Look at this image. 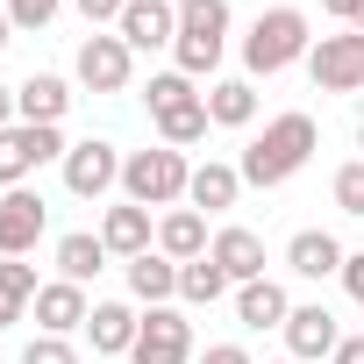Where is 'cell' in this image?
<instances>
[{
  "label": "cell",
  "instance_id": "cell-1",
  "mask_svg": "<svg viewBox=\"0 0 364 364\" xmlns=\"http://www.w3.org/2000/svg\"><path fill=\"white\" fill-rule=\"evenodd\" d=\"M314 150H321L314 114L286 107V114H272V122H264V136H250V143H243L236 171H243V186H286V178H293V171H300Z\"/></svg>",
  "mask_w": 364,
  "mask_h": 364
},
{
  "label": "cell",
  "instance_id": "cell-2",
  "mask_svg": "<svg viewBox=\"0 0 364 364\" xmlns=\"http://www.w3.org/2000/svg\"><path fill=\"white\" fill-rule=\"evenodd\" d=\"M307 50H314V22L300 8H264L243 29V72L250 79H279V72L307 65Z\"/></svg>",
  "mask_w": 364,
  "mask_h": 364
},
{
  "label": "cell",
  "instance_id": "cell-3",
  "mask_svg": "<svg viewBox=\"0 0 364 364\" xmlns=\"http://www.w3.org/2000/svg\"><path fill=\"white\" fill-rule=\"evenodd\" d=\"M229 0H178V43H171V72H186V79H208L215 86V65L229 50Z\"/></svg>",
  "mask_w": 364,
  "mask_h": 364
},
{
  "label": "cell",
  "instance_id": "cell-4",
  "mask_svg": "<svg viewBox=\"0 0 364 364\" xmlns=\"http://www.w3.org/2000/svg\"><path fill=\"white\" fill-rule=\"evenodd\" d=\"M186 186H193V164L171 143L122 157V200H136V208H186Z\"/></svg>",
  "mask_w": 364,
  "mask_h": 364
},
{
  "label": "cell",
  "instance_id": "cell-5",
  "mask_svg": "<svg viewBox=\"0 0 364 364\" xmlns=\"http://www.w3.org/2000/svg\"><path fill=\"white\" fill-rule=\"evenodd\" d=\"M65 129H36V122H15V129H0V193L8 186H29V171L43 164H65Z\"/></svg>",
  "mask_w": 364,
  "mask_h": 364
},
{
  "label": "cell",
  "instance_id": "cell-6",
  "mask_svg": "<svg viewBox=\"0 0 364 364\" xmlns=\"http://www.w3.org/2000/svg\"><path fill=\"white\" fill-rule=\"evenodd\" d=\"M72 79H79L86 93H129V79H136V50H129L114 29H93V36L79 43V58H72Z\"/></svg>",
  "mask_w": 364,
  "mask_h": 364
},
{
  "label": "cell",
  "instance_id": "cell-7",
  "mask_svg": "<svg viewBox=\"0 0 364 364\" xmlns=\"http://www.w3.org/2000/svg\"><path fill=\"white\" fill-rule=\"evenodd\" d=\"M307 79H314L321 93H357V86H364V29L314 36V50H307Z\"/></svg>",
  "mask_w": 364,
  "mask_h": 364
},
{
  "label": "cell",
  "instance_id": "cell-8",
  "mask_svg": "<svg viewBox=\"0 0 364 364\" xmlns=\"http://www.w3.org/2000/svg\"><path fill=\"white\" fill-rule=\"evenodd\" d=\"M114 186H122V150L107 136H86L65 150V193L72 200H107Z\"/></svg>",
  "mask_w": 364,
  "mask_h": 364
},
{
  "label": "cell",
  "instance_id": "cell-9",
  "mask_svg": "<svg viewBox=\"0 0 364 364\" xmlns=\"http://www.w3.org/2000/svg\"><path fill=\"white\" fill-rule=\"evenodd\" d=\"M50 229V200L36 186H8L0 193V257H29Z\"/></svg>",
  "mask_w": 364,
  "mask_h": 364
},
{
  "label": "cell",
  "instance_id": "cell-10",
  "mask_svg": "<svg viewBox=\"0 0 364 364\" xmlns=\"http://www.w3.org/2000/svg\"><path fill=\"white\" fill-rule=\"evenodd\" d=\"M129 364H193V321L178 314V307H150L143 328H136Z\"/></svg>",
  "mask_w": 364,
  "mask_h": 364
},
{
  "label": "cell",
  "instance_id": "cell-11",
  "mask_svg": "<svg viewBox=\"0 0 364 364\" xmlns=\"http://www.w3.org/2000/svg\"><path fill=\"white\" fill-rule=\"evenodd\" d=\"M114 36L143 58V50H171L178 43V0H129V15L114 22Z\"/></svg>",
  "mask_w": 364,
  "mask_h": 364
},
{
  "label": "cell",
  "instance_id": "cell-12",
  "mask_svg": "<svg viewBox=\"0 0 364 364\" xmlns=\"http://www.w3.org/2000/svg\"><path fill=\"white\" fill-rule=\"evenodd\" d=\"M279 336H286V357H300V364H321V357H336V343H343V328H336V314H328L321 300L293 307Z\"/></svg>",
  "mask_w": 364,
  "mask_h": 364
},
{
  "label": "cell",
  "instance_id": "cell-13",
  "mask_svg": "<svg viewBox=\"0 0 364 364\" xmlns=\"http://www.w3.org/2000/svg\"><path fill=\"white\" fill-rule=\"evenodd\" d=\"M29 314H36V336H72V328H86L93 300H86V286H72V279H43V293L29 300Z\"/></svg>",
  "mask_w": 364,
  "mask_h": 364
},
{
  "label": "cell",
  "instance_id": "cell-14",
  "mask_svg": "<svg viewBox=\"0 0 364 364\" xmlns=\"http://www.w3.org/2000/svg\"><path fill=\"white\" fill-rule=\"evenodd\" d=\"M15 114L36 122V129H65V114H72V79H58V72H29V79L15 86Z\"/></svg>",
  "mask_w": 364,
  "mask_h": 364
},
{
  "label": "cell",
  "instance_id": "cell-15",
  "mask_svg": "<svg viewBox=\"0 0 364 364\" xmlns=\"http://www.w3.org/2000/svg\"><path fill=\"white\" fill-rule=\"evenodd\" d=\"M100 243L129 264V257H143V250H157V222H150V208H136V200H114L107 215H100Z\"/></svg>",
  "mask_w": 364,
  "mask_h": 364
},
{
  "label": "cell",
  "instance_id": "cell-16",
  "mask_svg": "<svg viewBox=\"0 0 364 364\" xmlns=\"http://www.w3.org/2000/svg\"><path fill=\"white\" fill-rule=\"evenodd\" d=\"M136 328H143V314H136L129 300H93V314H86L93 357H129V350H136Z\"/></svg>",
  "mask_w": 364,
  "mask_h": 364
},
{
  "label": "cell",
  "instance_id": "cell-17",
  "mask_svg": "<svg viewBox=\"0 0 364 364\" xmlns=\"http://www.w3.org/2000/svg\"><path fill=\"white\" fill-rule=\"evenodd\" d=\"M208 257L229 272V286H250V279H264V236L257 229H215V243H208Z\"/></svg>",
  "mask_w": 364,
  "mask_h": 364
},
{
  "label": "cell",
  "instance_id": "cell-18",
  "mask_svg": "<svg viewBox=\"0 0 364 364\" xmlns=\"http://www.w3.org/2000/svg\"><path fill=\"white\" fill-rule=\"evenodd\" d=\"M208 215L200 208H164L157 215V250L171 257V264H193V257H208Z\"/></svg>",
  "mask_w": 364,
  "mask_h": 364
},
{
  "label": "cell",
  "instance_id": "cell-19",
  "mask_svg": "<svg viewBox=\"0 0 364 364\" xmlns=\"http://www.w3.org/2000/svg\"><path fill=\"white\" fill-rule=\"evenodd\" d=\"M50 257H58V279L93 286V279L107 272V257H114V250L100 243V229H72V236H58V250H50Z\"/></svg>",
  "mask_w": 364,
  "mask_h": 364
},
{
  "label": "cell",
  "instance_id": "cell-20",
  "mask_svg": "<svg viewBox=\"0 0 364 364\" xmlns=\"http://www.w3.org/2000/svg\"><path fill=\"white\" fill-rule=\"evenodd\" d=\"M343 243L328 236V229H300L293 243H286V264H293V279H343Z\"/></svg>",
  "mask_w": 364,
  "mask_h": 364
},
{
  "label": "cell",
  "instance_id": "cell-21",
  "mask_svg": "<svg viewBox=\"0 0 364 364\" xmlns=\"http://www.w3.org/2000/svg\"><path fill=\"white\" fill-rule=\"evenodd\" d=\"M236 200H243V171H236V164H222V157L193 164V186H186V208H200V215H222V208H236Z\"/></svg>",
  "mask_w": 364,
  "mask_h": 364
},
{
  "label": "cell",
  "instance_id": "cell-22",
  "mask_svg": "<svg viewBox=\"0 0 364 364\" xmlns=\"http://www.w3.org/2000/svg\"><path fill=\"white\" fill-rule=\"evenodd\" d=\"M129 293H136L143 307H171V300H178V264H171L164 250L129 257Z\"/></svg>",
  "mask_w": 364,
  "mask_h": 364
},
{
  "label": "cell",
  "instance_id": "cell-23",
  "mask_svg": "<svg viewBox=\"0 0 364 364\" xmlns=\"http://www.w3.org/2000/svg\"><path fill=\"white\" fill-rule=\"evenodd\" d=\"M286 314H293V300H286L279 279H250V286H236V321H243V328H286Z\"/></svg>",
  "mask_w": 364,
  "mask_h": 364
},
{
  "label": "cell",
  "instance_id": "cell-24",
  "mask_svg": "<svg viewBox=\"0 0 364 364\" xmlns=\"http://www.w3.org/2000/svg\"><path fill=\"white\" fill-rule=\"evenodd\" d=\"M200 100H208V122L215 129H250L257 122V86L250 79H215Z\"/></svg>",
  "mask_w": 364,
  "mask_h": 364
},
{
  "label": "cell",
  "instance_id": "cell-25",
  "mask_svg": "<svg viewBox=\"0 0 364 364\" xmlns=\"http://www.w3.org/2000/svg\"><path fill=\"white\" fill-rule=\"evenodd\" d=\"M36 293H43V279H36L29 257H0V328H15V321L29 314Z\"/></svg>",
  "mask_w": 364,
  "mask_h": 364
},
{
  "label": "cell",
  "instance_id": "cell-26",
  "mask_svg": "<svg viewBox=\"0 0 364 364\" xmlns=\"http://www.w3.org/2000/svg\"><path fill=\"white\" fill-rule=\"evenodd\" d=\"M150 122H157V143H171V150H193V143L215 129L200 93H193V100H171V107H164V114H150Z\"/></svg>",
  "mask_w": 364,
  "mask_h": 364
},
{
  "label": "cell",
  "instance_id": "cell-27",
  "mask_svg": "<svg viewBox=\"0 0 364 364\" xmlns=\"http://www.w3.org/2000/svg\"><path fill=\"white\" fill-rule=\"evenodd\" d=\"M222 293H236V286H229V272H222L215 257H193V264H178V300H186V307H215Z\"/></svg>",
  "mask_w": 364,
  "mask_h": 364
},
{
  "label": "cell",
  "instance_id": "cell-28",
  "mask_svg": "<svg viewBox=\"0 0 364 364\" xmlns=\"http://www.w3.org/2000/svg\"><path fill=\"white\" fill-rule=\"evenodd\" d=\"M200 93V79H186V72H150V86H143V107L150 114H164L171 100H193Z\"/></svg>",
  "mask_w": 364,
  "mask_h": 364
},
{
  "label": "cell",
  "instance_id": "cell-29",
  "mask_svg": "<svg viewBox=\"0 0 364 364\" xmlns=\"http://www.w3.org/2000/svg\"><path fill=\"white\" fill-rule=\"evenodd\" d=\"M328 193H336V208H343V215H357V222H364V157H350V164L336 171V186H328Z\"/></svg>",
  "mask_w": 364,
  "mask_h": 364
},
{
  "label": "cell",
  "instance_id": "cell-30",
  "mask_svg": "<svg viewBox=\"0 0 364 364\" xmlns=\"http://www.w3.org/2000/svg\"><path fill=\"white\" fill-rule=\"evenodd\" d=\"M0 8H8L15 29H50V22L65 15V0H0Z\"/></svg>",
  "mask_w": 364,
  "mask_h": 364
},
{
  "label": "cell",
  "instance_id": "cell-31",
  "mask_svg": "<svg viewBox=\"0 0 364 364\" xmlns=\"http://www.w3.org/2000/svg\"><path fill=\"white\" fill-rule=\"evenodd\" d=\"M22 364H79V350H72V336H29Z\"/></svg>",
  "mask_w": 364,
  "mask_h": 364
},
{
  "label": "cell",
  "instance_id": "cell-32",
  "mask_svg": "<svg viewBox=\"0 0 364 364\" xmlns=\"http://www.w3.org/2000/svg\"><path fill=\"white\" fill-rule=\"evenodd\" d=\"M72 8L86 15V29H114V22L129 15V0H72Z\"/></svg>",
  "mask_w": 364,
  "mask_h": 364
},
{
  "label": "cell",
  "instance_id": "cell-33",
  "mask_svg": "<svg viewBox=\"0 0 364 364\" xmlns=\"http://www.w3.org/2000/svg\"><path fill=\"white\" fill-rule=\"evenodd\" d=\"M193 364H250V350H243V343H208Z\"/></svg>",
  "mask_w": 364,
  "mask_h": 364
},
{
  "label": "cell",
  "instance_id": "cell-34",
  "mask_svg": "<svg viewBox=\"0 0 364 364\" xmlns=\"http://www.w3.org/2000/svg\"><path fill=\"white\" fill-rule=\"evenodd\" d=\"M343 286H350V300L364 307V250H350V257H343Z\"/></svg>",
  "mask_w": 364,
  "mask_h": 364
},
{
  "label": "cell",
  "instance_id": "cell-35",
  "mask_svg": "<svg viewBox=\"0 0 364 364\" xmlns=\"http://www.w3.org/2000/svg\"><path fill=\"white\" fill-rule=\"evenodd\" d=\"M321 15H336L343 29H357V15H364V0H321Z\"/></svg>",
  "mask_w": 364,
  "mask_h": 364
},
{
  "label": "cell",
  "instance_id": "cell-36",
  "mask_svg": "<svg viewBox=\"0 0 364 364\" xmlns=\"http://www.w3.org/2000/svg\"><path fill=\"white\" fill-rule=\"evenodd\" d=\"M328 364H364V336H343V343H336V357H328Z\"/></svg>",
  "mask_w": 364,
  "mask_h": 364
},
{
  "label": "cell",
  "instance_id": "cell-37",
  "mask_svg": "<svg viewBox=\"0 0 364 364\" xmlns=\"http://www.w3.org/2000/svg\"><path fill=\"white\" fill-rule=\"evenodd\" d=\"M22 114H15V86H0V129H15Z\"/></svg>",
  "mask_w": 364,
  "mask_h": 364
},
{
  "label": "cell",
  "instance_id": "cell-38",
  "mask_svg": "<svg viewBox=\"0 0 364 364\" xmlns=\"http://www.w3.org/2000/svg\"><path fill=\"white\" fill-rule=\"evenodd\" d=\"M15 43V22H8V8H0V50H8Z\"/></svg>",
  "mask_w": 364,
  "mask_h": 364
},
{
  "label": "cell",
  "instance_id": "cell-39",
  "mask_svg": "<svg viewBox=\"0 0 364 364\" xmlns=\"http://www.w3.org/2000/svg\"><path fill=\"white\" fill-rule=\"evenodd\" d=\"M357 150H364V122H357Z\"/></svg>",
  "mask_w": 364,
  "mask_h": 364
},
{
  "label": "cell",
  "instance_id": "cell-40",
  "mask_svg": "<svg viewBox=\"0 0 364 364\" xmlns=\"http://www.w3.org/2000/svg\"><path fill=\"white\" fill-rule=\"evenodd\" d=\"M279 364H300V357H279Z\"/></svg>",
  "mask_w": 364,
  "mask_h": 364
},
{
  "label": "cell",
  "instance_id": "cell-41",
  "mask_svg": "<svg viewBox=\"0 0 364 364\" xmlns=\"http://www.w3.org/2000/svg\"><path fill=\"white\" fill-rule=\"evenodd\" d=\"M357 29H364V15H357Z\"/></svg>",
  "mask_w": 364,
  "mask_h": 364
}]
</instances>
